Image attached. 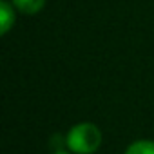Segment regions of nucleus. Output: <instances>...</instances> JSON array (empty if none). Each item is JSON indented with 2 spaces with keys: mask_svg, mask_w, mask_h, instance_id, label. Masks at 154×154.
I'll return each mask as SVG.
<instances>
[{
  "mask_svg": "<svg viewBox=\"0 0 154 154\" xmlns=\"http://www.w3.org/2000/svg\"><path fill=\"white\" fill-rule=\"evenodd\" d=\"M123 154H154V141L152 140H138L132 141Z\"/></svg>",
  "mask_w": 154,
  "mask_h": 154,
  "instance_id": "4",
  "label": "nucleus"
},
{
  "mask_svg": "<svg viewBox=\"0 0 154 154\" xmlns=\"http://www.w3.org/2000/svg\"><path fill=\"white\" fill-rule=\"evenodd\" d=\"M15 24V9L9 6V2H6V0H2L0 2V26H2V35H8L9 29L13 27Z\"/></svg>",
  "mask_w": 154,
  "mask_h": 154,
  "instance_id": "2",
  "label": "nucleus"
},
{
  "mask_svg": "<svg viewBox=\"0 0 154 154\" xmlns=\"http://www.w3.org/2000/svg\"><path fill=\"white\" fill-rule=\"evenodd\" d=\"M13 6L24 15H36L44 9L45 0H13Z\"/></svg>",
  "mask_w": 154,
  "mask_h": 154,
  "instance_id": "3",
  "label": "nucleus"
},
{
  "mask_svg": "<svg viewBox=\"0 0 154 154\" xmlns=\"http://www.w3.org/2000/svg\"><path fill=\"white\" fill-rule=\"evenodd\" d=\"M65 145L72 154H94L102 145V131L91 122L76 123L69 129Z\"/></svg>",
  "mask_w": 154,
  "mask_h": 154,
  "instance_id": "1",
  "label": "nucleus"
},
{
  "mask_svg": "<svg viewBox=\"0 0 154 154\" xmlns=\"http://www.w3.org/2000/svg\"><path fill=\"white\" fill-rule=\"evenodd\" d=\"M53 154H72L71 150H56V152H53Z\"/></svg>",
  "mask_w": 154,
  "mask_h": 154,
  "instance_id": "5",
  "label": "nucleus"
}]
</instances>
